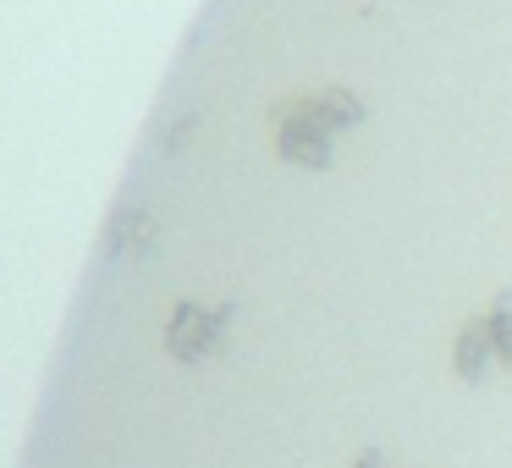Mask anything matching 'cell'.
<instances>
[{"label":"cell","mask_w":512,"mask_h":468,"mask_svg":"<svg viewBox=\"0 0 512 468\" xmlns=\"http://www.w3.org/2000/svg\"><path fill=\"white\" fill-rule=\"evenodd\" d=\"M270 122V149H276L287 166L298 171H331L336 144L347 133L369 122L364 100L342 83H320V89H298V94H281L276 105L265 111Z\"/></svg>","instance_id":"cell-1"},{"label":"cell","mask_w":512,"mask_h":468,"mask_svg":"<svg viewBox=\"0 0 512 468\" xmlns=\"http://www.w3.org/2000/svg\"><path fill=\"white\" fill-rule=\"evenodd\" d=\"M155 243H160V221L144 204H122L105 221V254L111 259H144V254H155Z\"/></svg>","instance_id":"cell-3"},{"label":"cell","mask_w":512,"mask_h":468,"mask_svg":"<svg viewBox=\"0 0 512 468\" xmlns=\"http://www.w3.org/2000/svg\"><path fill=\"white\" fill-rule=\"evenodd\" d=\"M485 331H490V353H496V375H512V292H496L485 303Z\"/></svg>","instance_id":"cell-5"},{"label":"cell","mask_w":512,"mask_h":468,"mask_svg":"<svg viewBox=\"0 0 512 468\" xmlns=\"http://www.w3.org/2000/svg\"><path fill=\"white\" fill-rule=\"evenodd\" d=\"M353 468H408V463H397V457L380 452V446H364V452L353 457Z\"/></svg>","instance_id":"cell-6"},{"label":"cell","mask_w":512,"mask_h":468,"mask_svg":"<svg viewBox=\"0 0 512 468\" xmlns=\"http://www.w3.org/2000/svg\"><path fill=\"white\" fill-rule=\"evenodd\" d=\"M452 375L463 386H485L496 375V353H490V331H485V314L479 309L452 331Z\"/></svg>","instance_id":"cell-4"},{"label":"cell","mask_w":512,"mask_h":468,"mask_svg":"<svg viewBox=\"0 0 512 468\" xmlns=\"http://www.w3.org/2000/svg\"><path fill=\"white\" fill-rule=\"evenodd\" d=\"M232 325H237V303L221 298V303H204V298H177L160 325V347H166L171 364L182 369H199L210 358L226 353L232 342Z\"/></svg>","instance_id":"cell-2"}]
</instances>
